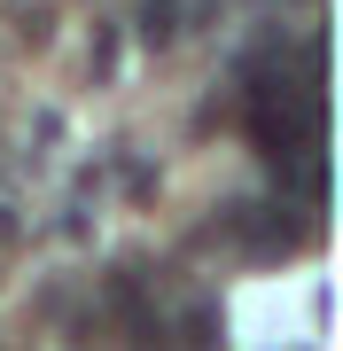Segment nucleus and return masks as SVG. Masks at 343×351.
<instances>
[{
    "instance_id": "f257e3e1",
    "label": "nucleus",
    "mask_w": 343,
    "mask_h": 351,
    "mask_svg": "<svg viewBox=\"0 0 343 351\" xmlns=\"http://www.w3.org/2000/svg\"><path fill=\"white\" fill-rule=\"evenodd\" d=\"M140 39L149 47H172L179 39V0H140Z\"/></svg>"
}]
</instances>
